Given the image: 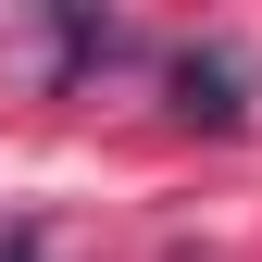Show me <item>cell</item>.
<instances>
[{"label":"cell","mask_w":262,"mask_h":262,"mask_svg":"<svg viewBox=\"0 0 262 262\" xmlns=\"http://www.w3.org/2000/svg\"><path fill=\"white\" fill-rule=\"evenodd\" d=\"M175 125H212V138H237L250 125V62L225 50V38H200V50H175Z\"/></svg>","instance_id":"6da1fadb"},{"label":"cell","mask_w":262,"mask_h":262,"mask_svg":"<svg viewBox=\"0 0 262 262\" xmlns=\"http://www.w3.org/2000/svg\"><path fill=\"white\" fill-rule=\"evenodd\" d=\"M0 262H38V225H13V250H0Z\"/></svg>","instance_id":"3957f363"},{"label":"cell","mask_w":262,"mask_h":262,"mask_svg":"<svg viewBox=\"0 0 262 262\" xmlns=\"http://www.w3.org/2000/svg\"><path fill=\"white\" fill-rule=\"evenodd\" d=\"M113 62H138V25H113V13H62V88H75V75H113Z\"/></svg>","instance_id":"7a4b0ae2"}]
</instances>
